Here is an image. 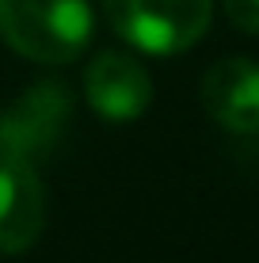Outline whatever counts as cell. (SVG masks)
Listing matches in <instances>:
<instances>
[{
  "instance_id": "1",
  "label": "cell",
  "mask_w": 259,
  "mask_h": 263,
  "mask_svg": "<svg viewBox=\"0 0 259 263\" xmlns=\"http://www.w3.org/2000/svg\"><path fill=\"white\" fill-rule=\"evenodd\" d=\"M0 39L19 58L65 65L92 39L88 0H0Z\"/></svg>"
},
{
  "instance_id": "2",
  "label": "cell",
  "mask_w": 259,
  "mask_h": 263,
  "mask_svg": "<svg viewBox=\"0 0 259 263\" xmlns=\"http://www.w3.org/2000/svg\"><path fill=\"white\" fill-rule=\"evenodd\" d=\"M114 34L145 53H183L206 34L210 0H103Z\"/></svg>"
},
{
  "instance_id": "3",
  "label": "cell",
  "mask_w": 259,
  "mask_h": 263,
  "mask_svg": "<svg viewBox=\"0 0 259 263\" xmlns=\"http://www.w3.org/2000/svg\"><path fill=\"white\" fill-rule=\"evenodd\" d=\"M69 115H73V96L65 84L57 80L31 84L0 111V149L31 160V164H42L57 153Z\"/></svg>"
},
{
  "instance_id": "4",
  "label": "cell",
  "mask_w": 259,
  "mask_h": 263,
  "mask_svg": "<svg viewBox=\"0 0 259 263\" xmlns=\"http://www.w3.org/2000/svg\"><path fill=\"white\" fill-rule=\"evenodd\" d=\"M46 225V191L38 168L0 149V256H23Z\"/></svg>"
},
{
  "instance_id": "5",
  "label": "cell",
  "mask_w": 259,
  "mask_h": 263,
  "mask_svg": "<svg viewBox=\"0 0 259 263\" xmlns=\"http://www.w3.org/2000/svg\"><path fill=\"white\" fill-rule=\"evenodd\" d=\"M84 99L107 122H133L153 103V80L130 53H99L84 72Z\"/></svg>"
},
{
  "instance_id": "6",
  "label": "cell",
  "mask_w": 259,
  "mask_h": 263,
  "mask_svg": "<svg viewBox=\"0 0 259 263\" xmlns=\"http://www.w3.org/2000/svg\"><path fill=\"white\" fill-rule=\"evenodd\" d=\"M202 107L233 134H259V61L221 58L202 77Z\"/></svg>"
},
{
  "instance_id": "7",
  "label": "cell",
  "mask_w": 259,
  "mask_h": 263,
  "mask_svg": "<svg viewBox=\"0 0 259 263\" xmlns=\"http://www.w3.org/2000/svg\"><path fill=\"white\" fill-rule=\"evenodd\" d=\"M229 23L240 27L244 34H259V0H221Z\"/></svg>"
}]
</instances>
